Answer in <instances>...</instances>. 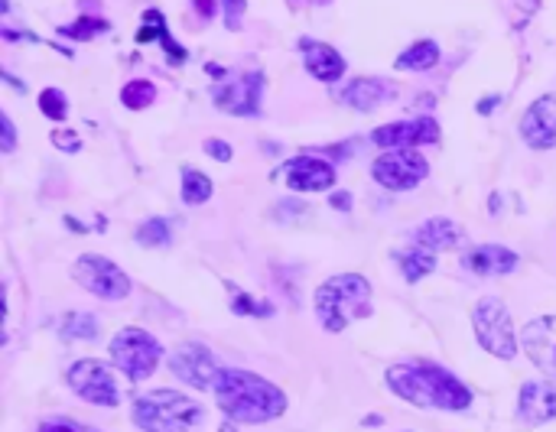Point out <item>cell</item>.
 I'll use <instances>...</instances> for the list:
<instances>
[{
	"mask_svg": "<svg viewBox=\"0 0 556 432\" xmlns=\"http://www.w3.org/2000/svg\"><path fill=\"white\" fill-rule=\"evenodd\" d=\"M384 384L391 387L404 403L423 410H446V413H462L472 407V390L465 387L456 374L430 361H407L394 364L384 371Z\"/></svg>",
	"mask_w": 556,
	"mask_h": 432,
	"instance_id": "6da1fadb",
	"label": "cell"
},
{
	"mask_svg": "<svg viewBox=\"0 0 556 432\" xmlns=\"http://www.w3.org/2000/svg\"><path fill=\"white\" fill-rule=\"evenodd\" d=\"M212 394L228 420L244 423V426L274 423L290 407L287 394H283L277 384H270L267 377L241 371V368H225L218 374V384Z\"/></svg>",
	"mask_w": 556,
	"mask_h": 432,
	"instance_id": "7a4b0ae2",
	"label": "cell"
},
{
	"mask_svg": "<svg viewBox=\"0 0 556 432\" xmlns=\"http://www.w3.org/2000/svg\"><path fill=\"white\" fill-rule=\"evenodd\" d=\"M313 306L322 329L339 335L352 322L371 316V283L361 273H339L319 286Z\"/></svg>",
	"mask_w": 556,
	"mask_h": 432,
	"instance_id": "3957f363",
	"label": "cell"
},
{
	"mask_svg": "<svg viewBox=\"0 0 556 432\" xmlns=\"http://www.w3.org/2000/svg\"><path fill=\"white\" fill-rule=\"evenodd\" d=\"M131 416L140 432H196L205 420V410L176 390H147L134 400Z\"/></svg>",
	"mask_w": 556,
	"mask_h": 432,
	"instance_id": "277c9868",
	"label": "cell"
},
{
	"mask_svg": "<svg viewBox=\"0 0 556 432\" xmlns=\"http://www.w3.org/2000/svg\"><path fill=\"white\" fill-rule=\"evenodd\" d=\"M111 364L118 368L131 384L147 381V377L157 374L163 361V345L144 329H121L111 338Z\"/></svg>",
	"mask_w": 556,
	"mask_h": 432,
	"instance_id": "5b68a950",
	"label": "cell"
},
{
	"mask_svg": "<svg viewBox=\"0 0 556 432\" xmlns=\"http://www.w3.org/2000/svg\"><path fill=\"white\" fill-rule=\"evenodd\" d=\"M472 329H475L478 345H482L488 355H495L501 361H511L517 355V335H514L511 312L498 296L478 299L472 309Z\"/></svg>",
	"mask_w": 556,
	"mask_h": 432,
	"instance_id": "8992f818",
	"label": "cell"
},
{
	"mask_svg": "<svg viewBox=\"0 0 556 432\" xmlns=\"http://www.w3.org/2000/svg\"><path fill=\"white\" fill-rule=\"evenodd\" d=\"M371 176L378 186L391 189V192H410L430 176V163H426L423 153H417V147H397V150L381 153L378 160L371 163Z\"/></svg>",
	"mask_w": 556,
	"mask_h": 432,
	"instance_id": "52a82bcc",
	"label": "cell"
},
{
	"mask_svg": "<svg viewBox=\"0 0 556 432\" xmlns=\"http://www.w3.org/2000/svg\"><path fill=\"white\" fill-rule=\"evenodd\" d=\"M72 277L92 296L105 299V303H118V299L131 296V277H127L114 260L101 257V254H82L75 260Z\"/></svg>",
	"mask_w": 556,
	"mask_h": 432,
	"instance_id": "ba28073f",
	"label": "cell"
},
{
	"mask_svg": "<svg viewBox=\"0 0 556 432\" xmlns=\"http://www.w3.org/2000/svg\"><path fill=\"white\" fill-rule=\"evenodd\" d=\"M66 381L75 390V397L92 403V407H118L121 403V390L118 381H114V374L105 361H95V358H85V361H75L72 368L66 371Z\"/></svg>",
	"mask_w": 556,
	"mask_h": 432,
	"instance_id": "9c48e42d",
	"label": "cell"
},
{
	"mask_svg": "<svg viewBox=\"0 0 556 432\" xmlns=\"http://www.w3.org/2000/svg\"><path fill=\"white\" fill-rule=\"evenodd\" d=\"M170 371L176 381H183L196 390H215L218 374L225 368L215 361V355L199 342H186L183 348H176L170 355Z\"/></svg>",
	"mask_w": 556,
	"mask_h": 432,
	"instance_id": "30bf717a",
	"label": "cell"
},
{
	"mask_svg": "<svg viewBox=\"0 0 556 432\" xmlns=\"http://www.w3.org/2000/svg\"><path fill=\"white\" fill-rule=\"evenodd\" d=\"M261 91H264L261 72H244V75L228 78V82H222V85H215L212 101L225 114L254 117L257 111H261Z\"/></svg>",
	"mask_w": 556,
	"mask_h": 432,
	"instance_id": "8fae6325",
	"label": "cell"
},
{
	"mask_svg": "<svg viewBox=\"0 0 556 432\" xmlns=\"http://www.w3.org/2000/svg\"><path fill=\"white\" fill-rule=\"evenodd\" d=\"M521 348L530 364L556 381V316H537L521 329Z\"/></svg>",
	"mask_w": 556,
	"mask_h": 432,
	"instance_id": "7c38bea8",
	"label": "cell"
},
{
	"mask_svg": "<svg viewBox=\"0 0 556 432\" xmlns=\"http://www.w3.org/2000/svg\"><path fill=\"white\" fill-rule=\"evenodd\" d=\"M280 176L293 192H326L335 186V166L316 156H293L280 166Z\"/></svg>",
	"mask_w": 556,
	"mask_h": 432,
	"instance_id": "4fadbf2b",
	"label": "cell"
},
{
	"mask_svg": "<svg viewBox=\"0 0 556 432\" xmlns=\"http://www.w3.org/2000/svg\"><path fill=\"white\" fill-rule=\"evenodd\" d=\"M521 137L530 150H553L556 147V95H543L524 111Z\"/></svg>",
	"mask_w": 556,
	"mask_h": 432,
	"instance_id": "5bb4252c",
	"label": "cell"
},
{
	"mask_svg": "<svg viewBox=\"0 0 556 432\" xmlns=\"http://www.w3.org/2000/svg\"><path fill=\"white\" fill-rule=\"evenodd\" d=\"M371 140L378 143V147H384V150L423 147V143H436L439 140V124L433 121V117H413V121H397V124L378 127Z\"/></svg>",
	"mask_w": 556,
	"mask_h": 432,
	"instance_id": "9a60e30c",
	"label": "cell"
},
{
	"mask_svg": "<svg viewBox=\"0 0 556 432\" xmlns=\"http://www.w3.org/2000/svg\"><path fill=\"white\" fill-rule=\"evenodd\" d=\"M517 420L527 426H540L556 420V381H527L517 390Z\"/></svg>",
	"mask_w": 556,
	"mask_h": 432,
	"instance_id": "2e32d148",
	"label": "cell"
},
{
	"mask_svg": "<svg viewBox=\"0 0 556 432\" xmlns=\"http://www.w3.org/2000/svg\"><path fill=\"white\" fill-rule=\"evenodd\" d=\"M517 264H521V257L501 244H478L462 254V267L478 277H504V273H514Z\"/></svg>",
	"mask_w": 556,
	"mask_h": 432,
	"instance_id": "e0dca14e",
	"label": "cell"
},
{
	"mask_svg": "<svg viewBox=\"0 0 556 432\" xmlns=\"http://www.w3.org/2000/svg\"><path fill=\"white\" fill-rule=\"evenodd\" d=\"M300 46H303V62L309 75L319 78V82H339L345 72V59L339 56V49L316 43V39H303Z\"/></svg>",
	"mask_w": 556,
	"mask_h": 432,
	"instance_id": "ac0fdd59",
	"label": "cell"
},
{
	"mask_svg": "<svg viewBox=\"0 0 556 432\" xmlns=\"http://www.w3.org/2000/svg\"><path fill=\"white\" fill-rule=\"evenodd\" d=\"M413 241L430 247V251H452V247L462 244V228L456 225L452 218H443V215H433L426 218L423 225L413 231Z\"/></svg>",
	"mask_w": 556,
	"mask_h": 432,
	"instance_id": "d6986e66",
	"label": "cell"
},
{
	"mask_svg": "<svg viewBox=\"0 0 556 432\" xmlns=\"http://www.w3.org/2000/svg\"><path fill=\"white\" fill-rule=\"evenodd\" d=\"M387 98H394V85L381 82V78H358V82L339 91V101L355 111H374Z\"/></svg>",
	"mask_w": 556,
	"mask_h": 432,
	"instance_id": "ffe728a7",
	"label": "cell"
},
{
	"mask_svg": "<svg viewBox=\"0 0 556 432\" xmlns=\"http://www.w3.org/2000/svg\"><path fill=\"white\" fill-rule=\"evenodd\" d=\"M397 267L400 273H404L407 283H420L423 277H430V273L436 270V251H430V247H423L413 241L410 247H404V251H397Z\"/></svg>",
	"mask_w": 556,
	"mask_h": 432,
	"instance_id": "44dd1931",
	"label": "cell"
},
{
	"mask_svg": "<svg viewBox=\"0 0 556 432\" xmlns=\"http://www.w3.org/2000/svg\"><path fill=\"white\" fill-rule=\"evenodd\" d=\"M59 335L66 342H95L98 338V319L92 312H66L59 325Z\"/></svg>",
	"mask_w": 556,
	"mask_h": 432,
	"instance_id": "7402d4cb",
	"label": "cell"
},
{
	"mask_svg": "<svg viewBox=\"0 0 556 432\" xmlns=\"http://www.w3.org/2000/svg\"><path fill=\"white\" fill-rule=\"evenodd\" d=\"M436 62H439V46L433 43V39H423V43L410 46L404 56L397 59V69H404V72H426V69H433Z\"/></svg>",
	"mask_w": 556,
	"mask_h": 432,
	"instance_id": "603a6c76",
	"label": "cell"
},
{
	"mask_svg": "<svg viewBox=\"0 0 556 432\" xmlns=\"http://www.w3.org/2000/svg\"><path fill=\"white\" fill-rule=\"evenodd\" d=\"M179 195H183L186 205H202L209 202L212 195V179L199 173V169H183V186H179Z\"/></svg>",
	"mask_w": 556,
	"mask_h": 432,
	"instance_id": "cb8c5ba5",
	"label": "cell"
},
{
	"mask_svg": "<svg viewBox=\"0 0 556 432\" xmlns=\"http://www.w3.org/2000/svg\"><path fill=\"white\" fill-rule=\"evenodd\" d=\"M153 98H157V88H153V82H147V78H134V82H127L124 91H121V101H124L131 111L150 108Z\"/></svg>",
	"mask_w": 556,
	"mask_h": 432,
	"instance_id": "d4e9b609",
	"label": "cell"
},
{
	"mask_svg": "<svg viewBox=\"0 0 556 432\" xmlns=\"http://www.w3.org/2000/svg\"><path fill=\"white\" fill-rule=\"evenodd\" d=\"M150 17L157 20V30H153V26H150V20H144L147 26H144V30L137 33V39H140V43H147V39H153V36H157L160 43L166 46V52H170V59H173V62H186V49H179V46L173 43V39H170V33H166V26H163V13H160V10H150Z\"/></svg>",
	"mask_w": 556,
	"mask_h": 432,
	"instance_id": "484cf974",
	"label": "cell"
},
{
	"mask_svg": "<svg viewBox=\"0 0 556 432\" xmlns=\"http://www.w3.org/2000/svg\"><path fill=\"white\" fill-rule=\"evenodd\" d=\"M137 244L140 247H166L170 244V221L166 218H150L137 228Z\"/></svg>",
	"mask_w": 556,
	"mask_h": 432,
	"instance_id": "4316f807",
	"label": "cell"
},
{
	"mask_svg": "<svg viewBox=\"0 0 556 432\" xmlns=\"http://www.w3.org/2000/svg\"><path fill=\"white\" fill-rule=\"evenodd\" d=\"M231 312L235 316H274V306L270 303H261V299H254L251 293H244V290H231Z\"/></svg>",
	"mask_w": 556,
	"mask_h": 432,
	"instance_id": "83f0119b",
	"label": "cell"
},
{
	"mask_svg": "<svg viewBox=\"0 0 556 432\" xmlns=\"http://www.w3.org/2000/svg\"><path fill=\"white\" fill-rule=\"evenodd\" d=\"M40 111L49 117V121H66L69 101H66V95H62L59 88H46L43 95H40Z\"/></svg>",
	"mask_w": 556,
	"mask_h": 432,
	"instance_id": "f1b7e54d",
	"label": "cell"
},
{
	"mask_svg": "<svg viewBox=\"0 0 556 432\" xmlns=\"http://www.w3.org/2000/svg\"><path fill=\"white\" fill-rule=\"evenodd\" d=\"M62 36H72V39H92L98 33H108V23L105 20H92V17H82V20H75L69 26H62L59 30Z\"/></svg>",
	"mask_w": 556,
	"mask_h": 432,
	"instance_id": "f546056e",
	"label": "cell"
},
{
	"mask_svg": "<svg viewBox=\"0 0 556 432\" xmlns=\"http://www.w3.org/2000/svg\"><path fill=\"white\" fill-rule=\"evenodd\" d=\"M36 432H105V429L85 426L79 420H69V416H53V420H43Z\"/></svg>",
	"mask_w": 556,
	"mask_h": 432,
	"instance_id": "4dcf8cb0",
	"label": "cell"
},
{
	"mask_svg": "<svg viewBox=\"0 0 556 432\" xmlns=\"http://www.w3.org/2000/svg\"><path fill=\"white\" fill-rule=\"evenodd\" d=\"M241 20H244V0H225V26L231 33L241 30Z\"/></svg>",
	"mask_w": 556,
	"mask_h": 432,
	"instance_id": "1f68e13d",
	"label": "cell"
},
{
	"mask_svg": "<svg viewBox=\"0 0 556 432\" xmlns=\"http://www.w3.org/2000/svg\"><path fill=\"white\" fill-rule=\"evenodd\" d=\"M53 143H56L59 150H66V153H79L82 150V140H79V134H75V130H56Z\"/></svg>",
	"mask_w": 556,
	"mask_h": 432,
	"instance_id": "d6a6232c",
	"label": "cell"
},
{
	"mask_svg": "<svg viewBox=\"0 0 556 432\" xmlns=\"http://www.w3.org/2000/svg\"><path fill=\"white\" fill-rule=\"evenodd\" d=\"M202 150L209 153L212 160H218V163H228V160H231V147H228L225 140H205Z\"/></svg>",
	"mask_w": 556,
	"mask_h": 432,
	"instance_id": "836d02e7",
	"label": "cell"
},
{
	"mask_svg": "<svg viewBox=\"0 0 556 432\" xmlns=\"http://www.w3.org/2000/svg\"><path fill=\"white\" fill-rule=\"evenodd\" d=\"M0 121H4V143H0V150H4V153H14V147H17V130H14V121H10V114H4V117H0Z\"/></svg>",
	"mask_w": 556,
	"mask_h": 432,
	"instance_id": "e575fe53",
	"label": "cell"
},
{
	"mask_svg": "<svg viewBox=\"0 0 556 432\" xmlns=\"http://www.w3.org/2000/svg\"><path fill=\"white\" fill-rule=\"evenodd\" d=\"M329 202H332V208H339V212H352V195L348 192H332Z\"/></svg>",
	"mask_w": 556,
	"mask_h": 432,
	"instance_id": "d590c367",
	"label": "cell"
},
{
	"mask_svg": "<svg viewBox=\"0 0 556 432\" xmlns=\"http://www.w3.org/2000/svg\"><path fill=\"white\" fill-rule=\"evenodd\" d=\"M196 7H199L202 17H209V20H212V13H215V0H196Z\"/></svg>",
	"mask_w": 556,
	"mask_h": 432,
	"instance_id": "8d00e7d4",
	"label": "cell"
},
{
	"mask_svg": "<svg viewBox=\"0 0 556 432\" xmlns=\"http://www.w3.org/2000/svg\"><path fill=\"white\" fill-rule=\"evenodd\" d=\"M361 423H365V426H381L384 420H381L378 413H368V416H365V420H361Z\"/></svg>",
	"mask_w": 556,
	"mask_h": 432,
	"instance_id": "74e56055",
	"label": "cell"
},
{
	"mask_svg": "<svg viewBox=\"0 0 556 432\" xmlns=\"http://www.w3.org/2000/svg\"><path fill=\"white\" fill-rule=\"evenodd\" d=\"M296 4H329V0H296Z\"/></svg>",
	"mask_w": 556,
	"mask_h": 432,
	"instance_id": "f35d334b",
	"label": "cell"
}]
</instances>
